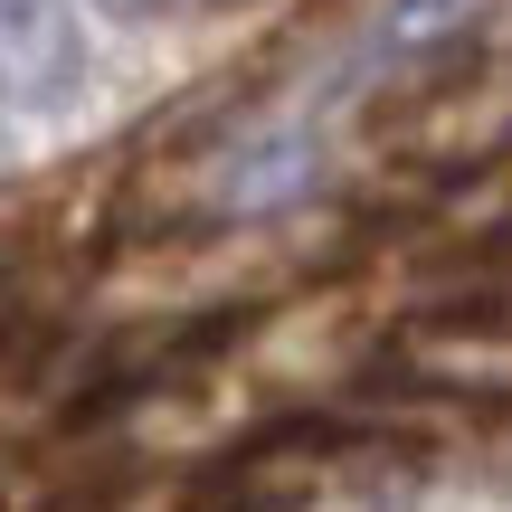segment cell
Returning a JSON list of instances; mask_svg holds the SVG:
<instances>
[{
    "instance_id": "cell-1",
    "label": "cell",
    "mask_w": 512,
    "mask_h": 512,
    "mask_svg": "<svg viewBox=\"0 0 512 512\" xmlns=\"http://www.w3.org/2000/svg\"><path fill=\"white\" fill-rule=\"evenodd\" d=\"M95 19L76 0H0V114L19 133H67L95 114Z\"/></svg>"
},
{
    "instance_id": "cell-3",
    "label": "cell",
    "mask_w": 512,
    "mask_h": 512,
    "mask_svg": "<svg viewBox=\"0 0 512 512\" xmlns=\"http://www.w3.org/2000/svg\"><path fill=\"white\" fill-rule=\"evenodd\" d=\"M19 143H29V133H19V124H10V114H0V162H10V152H19Z\"/></svg>"
},
{
    "instance_id": "cell-2",
    "label": "cell",
    "mask_w": 512,
    "mask_h": 512,
    "mask_svg": "<svg viewBox=\"0 0 512 512\" xmlns=\"http://www.w3.org/2000/svg\"><path fill=\"white\" fill-rule=\"evenodd\" d=\"M76 10L95 19V29H124V38H143V29H162L181 0H76Z\"/></svg>"
}]
</instances>
